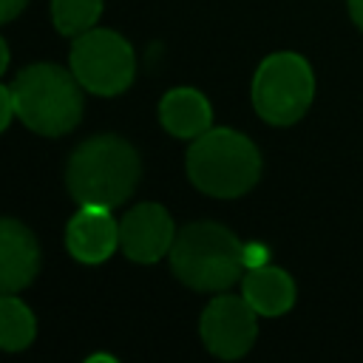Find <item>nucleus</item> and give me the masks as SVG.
Segmentation results:
<instances>
[{
	"label": "nucleus",
	"instance_id": "20e7f679",
	"mask_svg": "<svg viewBox=\"0 0 363 363\" xmlns=\"http://www.w3.org/2000/svg\"><path fill=\"white\" fill-rule=\"evenodd\" d=\"M187 176L207 196L238 199L258 182L261 153L250 136L233 128H210L187 150Z\"/></svg>",
	"mask_w": 363,
	"mask_h": 363
},
{
	"label": "nucleus",
	"instance_id": "7ed1b4c3",
	"mask_svg": "<svg viewBox=\"0 0 363 363\" xmlns=\"http://www.w3.org/2000/svg\"><path fill=\"white\" fill-rule=\"evenodd\" d=\"M170 269L196 292H224L247 272L244 244L218 221H193L173 238Z\"/></svg>",
	"mask_w": 363,
	"mask_h": 363
},
{
	"label": "nucleus",
	"instance_id": "6e6552de",
	"mask_svg": "<svg viewBox=\"0 0 363 363\" xmlns=\"http://www.w3.org/2000/svg\"><path fill=\"white\" fill-rule=\"evenodd\" d=\"M173 238L176 224L156 201L130 207L119 221V250L136 264H156L162 255H170Z\"/></svg>",
	"mask_w": 363,
	"mask_h": 363
},
{
	"label": "nucleus",
	"instance_id": "4468645a",
	"mask_svg": "<svg viewBox=\"0 0 363 363\" xmlns=\"http://www.w3.org/2000/svg\"><path fill=\"white\" fill-rule=\"evenodd\" d=\"M102 14V0H51V20L60 34L79 37L96 26Z\"/></svg>",
	"mask_w": 363,
	"mask_h": 363
},
{
	"label": "nucleus",
	"instance_id": "ddd939ff",
	"mask_svg": "<svg viewBox=\"0 0 363 363\" xmlns=\"http://www.w3.org/2000/svg\"><path fill=\"white\" fill-rule=\"evenodd\" d=\"M34 335H37V323L31 309L14 295H0V349L20 352L31 346Z\"/></svg>",
	"mask_w": 363,
	"mask_h": 363
},
{
	"label": "nucleus",
	"instance_id": "dca6fc26",
	"mask_svg": "<svg viewBox=\"0 0 363 363\" xmlns=\"http://www.w3.org/2000/svg\"><path fill=\"white\" fill-rule=\"evenodd\" d=\"M267 258H269V252H267L264 244H244V267L247 269L267 264Z\"/></svg>",
	"mask_w": 363,
	"mask_h": 363
},
{
	"label": "nucleus",
	"instance_id": "a211bd4d",
	"mask_svg": "<svg viewBox=\"0 0 363 363\" xmlns=\"http://www.w3.org/2000/svg\"><path fill=\"white\" fill-rule=\"evenodd\" d=\"M349 14L357 23V28L363 31V0H349Z\"/></svg>",
	"mask_w": 363,
	"mask_h": 363
},
{
	"label": "nucleus",
	"instance_id": "f03ea898",
	"mask_svg": "<svg viewBox=\"0 0 363 363\" xmlns=\"http://www.w3.org/2000/svg\"><path fill=\"white\" fill-rule=\"evenodd\" d=\"M82 85L71 68L54 62H34L23 68L11 82L17 119L40 136L71 133L85 111Z\"/></svg>",
	"mask_w": 363,
	"mask_h": 363
},
{
	"label": "nucleus",
	"instance_id": "0eeeda50",
	"mask_svg": "<svg viewBox=\"0 0 363 363\" xmlns=\"http://www.w3.org/2000/svg\"><path fill=\"white\" fill-rule=\"evenodd\" d=\"M258 312L247 303L244 295H216L201 312V340L207 352L221 360L244 357L258 335Z\"/></svg>",
	"mask_w": 363,
	"mask_h": 363
},
{
	"label": "nucleus",
	"instance_id": "6ab92c4d",
	"mask_svg": "<svg viewBox=\"0 0 363 363\" xmlns=\"http://www.w3.org/2000/svg\"><path fill=\"white\" fill-rule=\"evenodd\" d=\"M9 60H11V54H9V45H6V40L0 37V77L6 74V68H9Z\"/></svg>",
	"mask_w": 363,
	"mask_h": 363
},
{
	"label": "nucleus",
	"instance_id": "f3484780",
	"mask_svg": "<svg viewBox=\"0 0 363 363\" xmlns=\"http://www.w3.org/2000/svg\"><path fill=\"white\" fill-rule=\"evenodd\" d=\"M26 6L28 0H0V23H11Z\"/></svg>",
	"mask_w": 363,
	"mask_h": 363
},
{
	"label": "nucleus",
	"instance_id": "9b49d317",
	"mask_svg": "<svg viewBox=\"0 0 363 363\" xmlns=\"http://www.w3.org/2000/svg\"><path fill=\"white\" fill-rule=\"evenodd\" d=\"M159 122L176 139H196L213 125V108L196 88H170L159 99Z\"/></svg>",
	"mask_w": 363,
	"mask_h": 363
},
{
	"label": "nucleus",
	"instance_id": "39448f33",
	"mask_svg": "<svg viewBox=\"0 0 363 363\" xmlns=\"http://www.w3.org/2000/svg\"><path fill=\"white\" fill-rule=\"evenodd\" d=\"M315 96V77L301 54H269L252 77V108L269 125L298 122Z\"/></svg>",
	"mask_w": 363,
	"mask_h": 363
},
{
	"label": "nucleus",
	"instance_id": "9d476101",
	"mask_svg": "<svg viewBox=\"0 0 363 363\" xmlns=\"http://www.w3.org/2000/svg\"><path fill=\"white\" fill-rule=\"evenodd\" d=\"M40 272V244L17 218H0V295L26 289Z\"/></svg>",
	"mask_w": 363,
	"mask_h": 363
},
{
	"label": "nucleus",
	"instance_id": "423d86ee",
	"mask_svg": "<svg viewBox=\"0 0 363 363\" xmlns=\"http://www.w3.org/2000/svg\"><path fill=\"white\" fill-rule=\"evenodd\" d=\"M68 62L79 85L96 96L125 94L136 77V57L130 43L111 28L94 26L74 37Z\"/></svg>",
	"mask_w": 363,
	"mask_h": 363
},
{
	"label": "nucleus",
	"instance_id": "f8f14e48",
	"mask_svg": "<svg viewBox=\"0 0 363 363\" xmlns=\"http://www.w3.org/2000/svg\"><path fill=\"white\" fill-rule=\"evenodd\" d=\"M241 295L258 315L278 318L289 312L295 303V281L289 278L286 269L261 264L241 275Z\"/></svg>",
	"mask_w": 363,
	"mask_h": 363
},
{
	"label": "nucleus",
	"instance_id": "f257e3e1",
	"mask_svg": "<svg viewBox=\"0 0 363 363\" xmlns=\"http://www.w3.org/2000/svg\"><path fill=\"white\" fill-rule=\"evenodd\" d=\"M142 176L136 147L113 133H99L79 142L65 167V187L77 204L119 207L125 204Z\"/></svg>",
	"mask_w": 363,
	"mask_h": 363
},
{
	"label": "nucleus",
	"instance_id": "2eb2a0df",
	"mask_svg": "<svg viewBox=\"0 0 363 363\" xmlns=\"http://www.w3.org/2000/svg\"><path fill=\"white\" fill-rule=\"evenodd\" d=\"M11 116H17V113H14V96H11V85H9V88H6V85H0V133L9 128Z\"/></svg>",
	"mask_w": 363,
	"mask_h": 363
},
{
	"label": "nucleus",
	"instance_id": "1a4fd4ad",
	"mask_svg": "<svg viewBox=\"0 0 363 363\" xmlns=\"http://www.w3.org/2000/svg\"><path fill=\"white\" fill-rule=\"evenodd\" d=\"M65 247L82 264H99L119 250V221H113L111 207L79 204V210L68 218Z\"/></svg>",
	"mask_w": 363,
	"mask_h": 363
}]
</instances>
